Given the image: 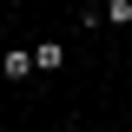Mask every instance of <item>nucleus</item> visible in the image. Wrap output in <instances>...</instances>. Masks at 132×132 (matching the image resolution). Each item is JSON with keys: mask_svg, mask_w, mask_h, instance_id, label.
I'll return each mask as SVG.
<instances>
[{"mask_svg": "<svg viewBox=\"0 0 132 132\" xmlns=\"http://www.w3.org/2000/svg\"><path fill=\"white\" fill-rule=\"evenodd\" d=\"M99 27H132V0H106L99 7Z\"/></svg>", "mask_w": 132, "mask_h": 132, "instance_id": "7ed1b4c3", "label": "nucleus"}, {"mask_svg": "<svg viewBox=\"0 0 132 132\" xmlns=\"http://www.w3.org/2000/svg\"><path fill=\"white\" fill-rule=\"evenodd\" d=\"M86 7H106V0H86Z\"/></svg>", "mask_w": 132, "mask_h": 132, "instance_id": "20e7f679", "label": "nucleus"}, {"mask_svg": "<svg viewBox=\"0 0 132 132\" xmlns=\"http://www.w3.org/2000/svg\"><path fill=\"white\" fill-rule=\"evenodd\" d=\"M33 66H40V73H60L66 66V40H40V46H33Z\"/></svg>", "mask_w": 132, "mask_h": 132, "instance_id": "f03ea898", "label": "nucleus"}, {"mask_svg": "<svg viewBox=\"0 0 132 132\" xmlns=\"http://www.w3.org/2000/svg\"><path fill=\"white\" fill-rule=\"evenodd\" d=\"M33 73H40V66H33V46H7V53H0V79H33Z\"/></svg>", "mask_w": 132, "mask_h": 132, "instance_id": "f257e3e1", "label": "nucleus"}, {"mask_svg": "<svg viewBox=\"0 0 132 132\" xmlns=\"http://www.w3.org/2000/svg\"><path fill=\"white\" fill-rule=\"evenodd\" d=\"M0 20H7V13H0Z\"/></svg>", "mask_w": 132, "mask_h": 132, "instance_id": "39448f33", "label": "nucleus"}]
</instances>
